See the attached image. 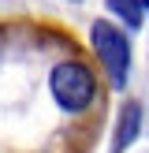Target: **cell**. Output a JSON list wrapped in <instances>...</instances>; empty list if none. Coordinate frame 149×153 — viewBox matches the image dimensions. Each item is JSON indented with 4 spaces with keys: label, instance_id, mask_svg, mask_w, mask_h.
<instances>
[{
    "label": "cell",
    "instance_id": "obj_1",
    "mask_svg": "<svg viewBox=\"0 0 149 153\" xmlns=\"http://www.w3.org/2000/svg\"><path fill=\"white\" fill-rule=\"evenodd\" d=\"M93 49H97V60L104 64V71H108L112 86H123L127 67H131V41L112 22H93Z\"/></svg>",
    "mask_w": 149,
    "mask_h": 153
},
{
    "label": "cell",
    "instance_id": "obj_2",
    "mask_svg": "<svg viewBox=\"0 0 149 153\" xmlns=\"http://www.w3.org/2000/svg\"><path fill=\"white\" fill-rule=\"evenodd\" d=\"M138 120H142L138 105H127V108H123V120H119V134H116V149L131 146V138H134V134H138Z\"/></svg>",
    "mask_w": 149,
    "mask_h": 153
},
{
    "label": "cell",
    "instance_id": "obj_3",
    "mask_svg": "<svg viewBox=\"0 0 149 153\" xmlns=\"http://www.w3.org/2000/svg\"><path fill=\"white\" fill-rule=\"evenodd\" d=\"M108 7L127 22V26H134V30L142 26V7H145V0H108Z\"/></svg>",
    "mask_w": 149,
    "mask_h": 153
},
{
    "label": "cell",
    "instance_id": "obj_4",
    "mask_svg": "<svg viewBox=\"0 0 149 153\" xmlns=\"http://www.w3.org/2000/svg\"><path fill=\"white\" fill-rule=\"evenodd\" d=\"M145 7H149V0H145Z\"/></svg>",
    "mask_w": 149,
    "mask_h": 153
}]
</instances>
